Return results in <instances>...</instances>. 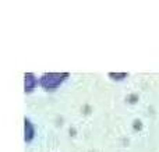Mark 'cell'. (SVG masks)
Here are the masks:
<instances>
[{
    "label": "cell",
    "instance_id": "6da1fadb",
    "mask_svg": "<svg viewBox=\"0 0 159 152\" xmlns=\"http://www.w3.org/2000/svg\"><path fill=\"white\" fill-rule=\"evenodd\" d=\"M34 136H35V130H34L32 123H31L28 119H25V141L31 142L34 138Z\"/></svg>",
    "mask_w": 159,
    "mask_h": 152
}]
</instances>
